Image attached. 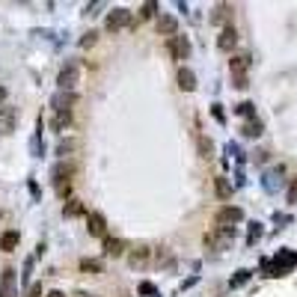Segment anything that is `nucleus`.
<instances>
[{
	"label": "nucleus",
	"instance_id": "obj_35",
	"mask_svg": "<svg viewBox=\"0 0 297 297\" xmlns=\"http://www.w3.org/2000/svg\"><path fill=\"white\" fill-rule=\"evenodd\" d=\"M211 113H214V119H217V122H226V116H223V110H220V104H214V107H211Z\"/></svg>",
	"mask_w": 297,
	"mask_h": 297
},
{
	"label": "nucleus",
	"instance_id": "obj_30",
	"mask_svg": "<svg viewBox=\"0 0 297 297\" xmlns=\"http://www.w3.org/2000/svg\"><path fill=\"white\" fill-rule=\"evenodd\" d=\"M155 9H158V3H143V12H140V15H143V18H152Z\"/></svg>",
	"mask_w": 297,
	"mask_h": 297
},
{
	"label": "nucleus",
	"instance_id": "obj_10",
	"mask_svg": "<svg viewBox=\"0 0 297 297\" xmlns=\"http://www.w3.org/2000/svg\"><path fill=\"white\" fill-rule=\"evenodd\" d=\"M158 33L167 36V39L178 36V21H176L173 15H161V18H158Z\"/></svg>",
	"mask_w": 297,
	"mask_h": 297
},
{
	"label": "nucleus",
	"instance_id": "obj_22",
	"mask_svg": "<svg viewBox=\"0 0 297 297\" xmlns=\"http://www.w3.org/2000/svg\"><path fill=\"white\" fill-rule=\"evenodd\" d=\"M214 190H217V196H220V199H229V196H232V187H229V181H226L223 176L214 181Z\"/></svg>",
	"mask_w": 297,
	"mask_h": 297
},
{
	"label": "nucleus",
	"instance_id": "obj_2",
	"mask_svg": "<svg viewBox=\"0 0 297 297\" xmlns=\"http://www.w3.org/2000/svg\"><path fill=\"white\" fill-rule=\"evenodd\" d=\"M51 176H54L57 193L65 199V196H68V184H71V176H74V167H71V164H65V161H59V164L51 170Z\"/></svg>",
	"mask_w": 297,
	"mask_h": 297
},
{
	"label": "nucleus",
	"instance_id": "obj_18",
	"mask_svg": "<svg viewBox=\"0 0 297 297\" xmlns=\"http://www.w3.org/2000/svg\"><path fill=\"white\" fill-rule=\"evenodd\" d=\"M51 128H54L57 134L68 131V128H71V113H54V119H51Z\"/></svg>",
	"mask_w": 297,
	"mask_h": 297
},
{
	"label": "nucleus",
	"instance_id": "obj_19",
	"mask_svg": "<svg viewBox=\"0 0 297 297\" xmlns=\"http://www.w3.org/2000/svg\"><path fill=\"white\" fill-rule=\"evenodd\" d=\"M62 214H65V217H80V214H83V202H80V199H68V205L62 208Z\"/></svg>",
	"mask_w": 297,
	"mask_h": 297
},
{
	"label": "nucleus",
	"instance_id": "obj_38",
	"mask_svg": "<svg viewBox=\"0 0 297 297\" xmlns=\"http://www.w3.org/2000/svg\"><path fill=\"white\" fill-rule=\"evenodd\" d=\"M39 295H42V286H33V289H30V295H27V297H39Z\"/></svg>",
	"mask_w": 297,
	"mask_h": 297
},
{
	"label": "nucleus",
	"instance_id": "obj_41",
	"mask_svg": "<svg viewBox=\"0 0 297 297\" xmlns=\"http://www.w3.org/2000/svg\"><path fill=\"white\" fill-rule=\"evenodd\" d=\"M71 297H92V295H86V292H74Z\"/></svg>",
	"mask_w": 297,
	"mask_h": 297
},
{
	"label": "nucleus",
	"instance_id": "obj_26",
	"mask_svg": "<svg viewBox=\"0 0 297 297\" xmlns=\"http://www.w3.org/2000/svg\"><path fill=\"white\" fill-rule=\"evenodd\" d=\"M199 152H202V158H211L214 143H211V140H205V137H199Z\"/></svg>",
	"mask_w": 297,
	"mask_h": 297
},
{
	"label": "nucleus",
	"instance_id": "obj_14",
	"mask_svg": "<svg viewBox=\"0 0 297 297\" xmlns=\"http://www.w3.org/2000/svg\"><path fill=\"white\" fill-rule=\"evenodd\" d=\"M128 262H131V268H143V265L149 262V247H146V244L134 247V250L128 253Z\"/></svg>",
	"mask_w": 297,
	"mask_h": 297
},
{
	"label": "nucleus",
	"instance_id": "obj_6",
	"mask_svg": "<svg viewBox=\"0 0 297 297\" xmlns=\"http://www.w3.org/2000/svg\"><path fill=\"white\" fill-rule=\"evenodd\" d=\"M214 220H217V226H229V229H232V223H241V220H244V211L235 208V205H223Z\"/></svg>",
	"mask_w": 297,
	"mask_h": 297
},
{
	"label": "nucleus",
	"instance_id": "obj_25",
	"mask_svg": "<svg viewBox=\"0 0 297 297\" xmlns=\"http://www.w3.org/2000/svg\"><path fill=\"white\" fill-rule=\"evenodd\" d=\"M280 176H283V170H271V173L265 176V178H268V181H265V187H268V190H277V184H280L277 178H280Z\"/></svg>",
	"mask_w": 297,
	"mask_h": 297
},
{
	"label": "nucleus",
	"instance_id": "obj_3",
	"mask_svg": "<svg viewBox=\"0 0 297 297\" xmlns=\"http://www.w3.org/2000/svg\"><path fill=\"white\" fill-rule=\"evenodd\" d=\"M232 241H235V229H229V226H217V229H211L205 235V247L208 250H226Z\"/></svg>",
	"mask_w": 297,
	"mask_h": 297
},
{
	"label": "nucleus",
	"instance_id": "obj_27",
	"mask_svg": "<svg viewBox=\"0 0 297 297\" xmlns=\"http://www.w3.org/2000/svg\"><path fill=\"white\" fill-rule=\"evenodd\" d=\"M247 280H250V271H238V274L232 277V283H229V286H232V289H238V286H244Z\"/></svg>",
	"mask_w": 297,
	"mask_h": 297
},
{
	"label": "nucleus",
	"instance_id": "obj_36",
	"mask_svg": "<svg viewBox=\"0 0 297 297\" xmlns=\"http://www.w3.org/2000/svg\"><path fill=\"white\" fill-rule=\"evenodd\" d=\"M259 235H262V229H259V223H253V229H250V238H247V241H250V244H253V241H256V238H259Z\"/></svg>",
	"mask_w": 297,
	"mask_h": 297
},
{
	"label": "nucleus",
	"instance_id": "obj_17",
	"mask_svg": "<svg viewBox=\"0 0 297 297\" xmlns=\"http://www.w3.org/2000/svg\"><path fill=\"white\" fill-rule=\"evenodd\" d=\"M229 68H232V74H235V77H238V74H247V68H250V57H247V54L232 57V59H229Z\"/></svg>",
	"mask_w": 297,
	"mask_h": 297
},
{
	"label": "nucleus",
	"instance_id": "obj_8",
	"mask_svg": "<svg viewBox=\"0 0 297 297\" xmlns=\"http://www.w3.org/2000/svg\"><path fill=\"white\" fill-rule=\"evenodd\" d=\"M134 21H131V12L128 9H113L110 15H107V30H122V27H131Z\"/></svg>",
	"mask_w": 297,
	"mask_h": 297
},
{
	"label": "nucleus",
	"instance_id": "obj_40",
	"mask_svg": "<svg viewBox=\"0 0 297 297\" xmlns=\"http://www.w3.org/2000/svg\"><path fill=\"white\" fill-rule=\"evenodd\" d=\"M48 297H65V295H62V292H57V289H54V292H48Z\"/></svg>",
	"mask_w": 297,
	"mask_h": 297
},
{
	"label": "nucleus",
	"instance_id": "obj_15",
	"mask_svg": "<svg viewBox=\"0 0 297 297\" xmlns=\"http://www.w3.org/2000/svg\"><path fill=\"white\" fill-rule=\"evenodd\" d=\"M178 86L184 89V92H193L196 89V74L184 65V68H178Z\"/></svg>",
	"mask_w": 297,
	"mask_h": 297
},
{
	"label": "nucleus",
	"instance_id": "obj_9",
	"mask_svg": "<svg viewBox=\"0 0 297 297\" xmlns=\"http://www.w3.org/2000/svg\"><path fill=\"white\" fill-rule=\"evenodd\" d=\"M86 226H89V235H104L107 232V220H104V214H98V211H89L86 214Z\"/></svg>",
	"mask_w": 297,
	"mask_h": 297
},
{
	"label": "nucleus",
	"instance_id": "obj_29",
	"mask_svg": "<svg viewBox=\"0 0 297 297\" xmlns=\"http://www.w3.org/2000/svg\"><path fill=\"white\" fill-rule=\"evenodd\" d=\"M289 202H292V205L297 202V176L292 178V184H289Z\"/></svg>",
	"mask_w": 297,
	"mask_h": 297
},
{
	"label": "nucleus",
	"instance_id": "obj_11",
	"mask_svg": "<svg viewBox=\"0 0 297 297\" xmlns=\"http://www.w3.org/2000/svg\"><path fill=\"white\" fill-rule=\"evenodd\" d=\"M235 45H238V33H235V27L229 24V27H223V30H220V39H217V48H220V51H232Z\"/></svg>",
	"mask_w": 297,
	"mask_h": 297
},
{
	"label": "nucleus",
	"instance_id": "obj_20",
	"mask_svg": "<svg viewBox=\"0 0 297 297\" xmlns=\"http://www.w3.org/2000/svg\"><path fill=\"white\" fill-rule=\"evenodd\" d=\"M229 12H232V6H229V3H220V6L214 9V15H211V21H214V24H223V21L229 18Z\"/></svg>",
	"mask_w": 297,
	"mask_h": 297
},
{
	"label": "nucleus",
	"instance_id": "obj_7",
	"mask_svg": "<svg viewBox=\"0 0 297 297\" xmlns=\"http://www.w3.org/2000/svg\"><path fill=\"white\" fill-rule=\"evenodd\" d=\"M15 122H18V107L3 104V107H0V134H12V131H15Z\"/></svg>",
	"mask_w": 297,
	"mask_h": 297
},
{
	"label": "nucleus",
	"instance_id": "obj_5",
	"mask_svg": "<svg viewBox=\"0 0 297 297\" xmlns=\"http://www.w3.org/2000/svg\"><path fill=\"white\" fill-rule=\"evenodd\" d=\"M167 48H170V54H173L176 59H187V57H190V39H187V36H181V33H178V36H173V39L167 42Z\"/></svg>",
	"mask_w": 297,
	"mask_h": 297
},
{
	"label": "nucleus",
	"instance_id": "obj_37",
	"mask_svg": "<svg viewBox=\"0 0 297 297\" xmlns=\"http://www.w3.org/2000/svg\"><path fill=\"white\" fill-rule=\"evenodd\" d=\"M140 295H155V286H152V283H143V286H140Z\"/></svg>",
	"mask_w": 297,
	"mask_h": 297
},
{
	"label": "nucleus",
	"instance_id": "obj_16",
	"mask_svg": "<svg viewBox=\"0 0 297 297\" xmlns=\"http://www.w3.org/2000/svg\"><path fill=\"white\" fill-rule=\"evenodd\" d=\"M18 241H21V235H18L15 229H9V232L0 235V250H3V253H12V250L18 247Z\"/></svg>",
	"mask_w": 297,
	"mask_h": 297
},
{
	"label": "nucleus",
	"instance_id": "obj_34",
	"mask_svg": "<svg viewBox=\"0 0 297 297\" xmlns=\"http://www.w3.org/2000/svg\"><path fill=\"white\" fill-rule=\"evenodd\" d=\"M235 86H238V89H247V86H250V83H247V74H238V77H235Z\"/></svg>",
	"mask_w": 297,
	"mask_h": 297
},
{
	"label": "nucleus",
	"instance_id": "obj_13",
	"mask_svg": "<svg viewBox=\"0 0 297 297\" xmlns=\"http://www.w3.org/2000/svg\"><path fill=\"white\" fill-rule=\"evenodd\" d=\"M0 297H15V271L6 268L0 277Z\"/></svg>",
	"mask_w": 297,
	"mask_h": 297
},
{
	"label": "nucleus",
	"instance_id": "obj_21",
	"mask_svg": "<svg viewBox=\"0 0 297 297\" xmlns=\"http://www.w3.org/2000/svg\"><path fill=\"white\" fill-rule=\"evenodd\" d=\"M74 149H77V140H59V143H57V155H59V158L71 155Z\"/></svg>",
	"mask_w": 297,
	"mask_h": 297
},
{
	"label": "nucleus",
	"instance_id": "obj_12",
	"mask_svg": "<svg viewBox=\"0 0 297 297\" xmlns=\"http://www.w3.org/2000/svg\"><path fill=\"white\" fill-rule=\"evenodd\" d=\"M125 250H128V244L122 238H104V256L119 259V256H125Z\"/></svg>",
	"mask_w": 297,
	"mask_h": 297
},
{
	"label": "nucleus",
	"instance_id": "obj_39",
	"mask_svg": "<svg viewBox=\"0 0 297 297\" xmlns=\"http://www.w3.org/2000/svg\"><path fill=\"white\" fill-rule=\"evenodd\" d=\"M3 101H6V86H0V107H3Z\"/></svg>",
	"mask_w": 297,
	"mask_h": 297
},
{
	"label": "nucleus",
	"instance_id": "obj_33",
	"mask_svg": "<svg viewBox=\"0 0 297 297\" xmlns=\"http://www.w3.org/2000/svg\"><path fill=\"white\" fill-rule=\"evenodd\" d=\"M95 36H98V33H86V36L80 39V45H83V48H89V45H95Z\"/></svg>",
	"mask_w": 297,
	"mask_h": 297
},
{
	"label": "nucleus",
	"instance_id": "obj_4",
	"mask_svg": "<svg viewBox=\"0 0 297 297\" xmlns=\"http://www.w3.org/2000/svg\"><path fill=\"white\" fill-rule=\"evenodd\" d=\"M77 104V92H65V89H57L54 98H51V107L54 113H71V107Z\"/></svg>",
	"mask_w": 297,
	"mask_h": 297
},
{
	"label": "nucleus",
	"instance_id": "obj_1",
	"mask_svg": "<svg viewBox=\"0 0 297 297\" xmlns=\"http://www.w3.org/2000/svg\"><path fill=\"white\" fill-rule=\"evenodd\" d=\"M80 77H83V68H80L77 59H71V62H65V65L59 68V74H57V86L65 89V92H74V86L80 83Z\"/></svg>",
	"mask_w": 297,
	"mask_h": 297
},
{
	"label": "nucleus",
	"instance_id": "obj_24",
	"mask_svg": "<svg viewBox=\"0 0 297 297\" xmlns=\"http://www.w3.org/2000/svg\"><path fill=\"white\" fill-rule=\"evenodd\" d=\"M244 134H247V137H259V134H262V122H259V119H250V122L244 125Z\"/></svg>",
	"mask_w": 297,
	"mask_h": 297
},
{
	"label": "nucleus",
	"instance_id": "obj_31",
	"mask_svg": "<svg viewBox=\"0 0 297 297\" xmlns=\"http://www.w3.org/2000/svg\"><path fill=\"white\" fill-rule=\"evenodd\" d=\"M235 110H238L241 116H253V104H250V101H244V104H238Z\"/></svg>",
	"mask_w": 297,
	"mask_h": 297
},
{
	"label": "nucleus",
	"instance_id": "obj_32",
	"mask_svg": "<svg viewBox=\"0 0 297 297\" xmlns=\"http://www.w3.org/2000/svg\"><path fill=\"white\" fill-rule=\"evenodd\" d=\"M30 271H33V259L24 262V286H30Z\"/></svg>",
	"mask_w": 297,
	"mask_h": 297
},
{
	"label": "nucleus",
	"instance_id": "obj_28",
	"mask_svg": "<svg viewBox=\"0 0 297 297\" xmlns=\"http://www.w3.org/2000/svg\"><path fill=\"white\" fill-rule=\"evenodd\" d=\"M30 152H33V155H36V158H39V155H42V152H45V143H42V140H39V137H33V140H30Z\"/></svg>",
	"mask_w": 297,
	"mask_h": 297
},
{
	"label": "nucleus",
	"instance_id": "obj_23",
	"mask_svg": "<svg viewBox=\"0 0 297 297\" xmlns=\"http://www.w3.org/2000/svg\"><path fill=\"white\" fill-rule=\"evenodd\" d=\"M80 268H83L86 274H101V271H104V265H101L98 259H83V262H80Z\"/></svg>",
	"mask_w": 297,
	"mask_h": 297
}]
</instances>
